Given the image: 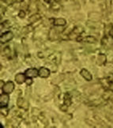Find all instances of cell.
I'll return each instance as SVG.
<instances>
[{
    "label": "cell",
    "instance_id": "1",
    "mask_svg": "<svg viewBox=\"0 0 113 128\" xmlns=\"http://www.w3.org/2000/svg\"><path fill=\"white\" fill-rule=\"evenodd\" d=\"M14 90V83L11 81H8L4 84L3 87L2 88V90L4 93H7L10 94Z\"/></svg>",
    "mask_w": 113,
    "mask_h": 128
},
{
    "label": "cell",
    "instance_id": "2",
    "mask_svg": "<svg viewBox=\"0 0 113 128\" xmlns=\"http://www.w3.org/2000/svg\"><path fill=\"white\" fill-rule=\"evenodd\" d=\"M48 60L50 62H52L53 64L58 65V64L60 62V60H61V54L60 52L54 53V54H52V55L48 56Z\"/></svg>",
    "mask_w": 113,
    "mask_h": 128
},
{
    "label": "cell",
    "instance_id": "3",
    "mask_svg": "<svg viewBox=\"0 0 113 128\" xmlns=\"http://www.w3.org/2000/svg\"><path fill=\"white\" fill-rule=\"evenodd\" d=\"M13 38H14L13 32L10 31H8L2 34L1 37H0V40H1L2 43H7L9 41H10Z\"/></svg>",
    "mask_w": 113,
    "mask_h": 128
},
{
    "label": "cell",
    "instance_id": "4",
    "mask_svg": "<svg viewBox=\"0 0 113 128\" xmlns=\"http://www.w3.org/2000/svg\"><path fill=\"white\" fill-rule=\"evenodd\" d=\"M17 105L20 108H22L24 111H27L28 109V102L24 100L22 97H18L17 100Z\"/></svg>",
    "mask_w": 113,
    "mask_h": 128
},
{
    "label": "cell",
    "instance_id": "5",
    "mask_svg": "<svg viewBox=\"0 0 113 128\" xmlns=\"http://www.w3.org/2000/svg\"><path fill=\"white\" fill-rule=\"evenodd\" d=\"M9 101H10V96L7 93L3 92V94H1V96H0V105H1V108L7 107Z\"/></svg>",
    "mask_w": 113,
    "mask_h": 128
},
{
    "label": "cell",
    "instance_id": "6",
    "mask_svg": "<svg viewBox=\"0 0 113 128\" xmlns=\"http://www.w3.org/2000/svg\"><path fill=\"white\" fill-rule=\"evenodd\" d=\"M26 75L27 78H36L39 76V70H37L36 68H29L26 71Z\"/></svg>",
    "mask_w": 113,
    "mask_h": 128
},
{
    "label": "cell",
    "instance_id": "7",
    "mask_svg": "<svg viewBox=\"0 0 113 128\" xmlns=\"http://www.w3.org/2000/svg\"><path fill=\"white\" fill-rule=\"evenodd\" d=\"M50 75V70L47 67H40L39 70V76L42 78H47Z\"/></svg>",
    "mask_w": 113,
    "mask_h": 128
},
{
    "label": "cell",
    "instance_id": "8",
    "mask_svg": "<svg viewBox=\"0 0 113 128\" xmlns=\"http://www.w3.org/2000/svg\"><path fill=\"white\" fill-rule=\"evenodd\" d=\"M83 32H84V29H83L82 27H81V26H77V27L73 28V30L70 32V35H74L73 39L75 38V37L77 38L78 36H79Z\"/></svg>",
    "mask_w": 113,
    "mask_h": 128
},
{
    "label": "cell",
    "instance_id": "9",
    "mask_svg": "<svg viewBox=\"0 0 113 128\" xmlns=\"http://www.w3.org/2000/svg\"><path fill=\"white\" fill-rule=\"evenodd\" d=\"M26 74H22V73H18L15 75V81L18 84H22V83L26 82Z\"/></svg>",
    "mask_w": 113,
    "mask_h": 128
},
{
    "label": "cell",
    "instance_id": "10",
    "mask_svg": "<svg viewBox=\"0 0 113 128\" xmlns=\"http://www.w3.org/2000/svg\"><path fill=\"white\" fill-rule=\"evenodd\" d=\"M80 74L88 82L92 81V75L91 74L89 70H86V69H82L80 72Z\"/></svg>",
    "mask_w": 113,
    "mask_h": 128
},
{
    "label": "cell",
    "instance_id": "11",
    "mask_svg": "<svg viewBox=\"0 0 113 128\" xmlns=\"http://www.w3.org/2000/svg\"><path fill=\"white\" fill-rule=\"evenodd\" d=\"M107 61V57L104 54H99L97 56V60H96V63L99 66H103L106 63Z\"/></svg>",
    "mask_w": 113,
    "mask_h": 128
},
{
    "label": "cell",
    "instance_id": "12",
    "mask_svg": "<svg viewBox=\"0 0 113 128\" xmlns=\"http://www.w3.org/2000/svg\"><path fill=\"white\" fill-rule=\"evenodd\" d=\"M89 18L92 22H98L99 20H100V18H102V15L97 12H92V13L89 14Z\"/></svg>",
    "mask_w": 113,
    "mask_h": 128
},
{
    "label": "cell",
    "instance_id": "13",
    "mask_svg": "<svg viewBox=\"0 0 113 128\" xmlns=\"http://www.w3.org/2000/svg\"><path fill=\"white\" fill-rule=\"evenodd\" d=\"M53 24L55 26H64L66 24V21L64 18H56L53 21Z\"/></svg>",
    "mask_w": 113,
    "mask_h": 128
},
{
    "label": "cell",
    "instance_id": "14",
    "mask_svg": "<svg viewBox=\"0 0 113 128\" xmlns=\"http://www.w3.org/2000/svg\"><path fill=\"white\" fill-rule=\"evenodd\" d=\"M41 19V16L40 14H32V15L28 18V22H29V24H33L36 22H38L39 20H40Z\"/></svg>",
    "mask_w": 113,
    "mask_h": 128
},
{
    "label": "cell",
    "instance_id": "15",
    "mask_svg": "<svg viewBox=\"0 0 113 128\" xmlns=\"http://www.w3.org/2000/svg\"><path fill=\"white\" fill-rule=\"evenodd\" d=\"M48 36H49V39H50L51 40H56L58 38V34H57V31L56 28H51L50 31H49V33H48Z\"/></svg>",
    "mask_w": 113,
    "mask_h": 128
},
{
    "label": "cell",
    "instance_id": "16",
    "mask_svg": "<svg viewBox=\"0 0 113 128\" xmlns=\"http://www.w3.org/2000/svg\"><path fill=\"white\" fill-rule=\"evenodd\" d=\"M82 41H85L90 44H95L96 42H97V40L96 37L92 36H87L86 37H82Z\"/></svg>",
    "mask_w": 113,
    "mask_h": 128
},
{
    "label": "cell",
    "instance_id": "17",
    "mask_svg": "<svg viewBox=\"0 0 113 128\" xmlns=\"http://www.w3.org/2000/svg\"><path fill=\"white\" fill-rule=\"evenodd\" d=\"M71 95L70 94V92H66L64 95V104L67 105L68 107L71 105L72 100H71Z\"/></svg>",
    "mask_w": 113,
    "mask_h": 128
},
{
    "label": "cell",
    "instance_id": "18",
    "mask_svg": "<svg viewBox=\"0 0 113 128\" xmlns=\"http://www.w3.org/2000/svg\"><path fill=\"white\" fill-rule=\"evenodd\" d=\"M39 119H40V120L41 121V122L44 124V125H45V126H47L48 124V120L46 119V118L43 115H41V113L40 115H39Z\"/></svg>",
    "mask_w": 113,
    "mask_h": 128
},
{
    "label": "cell",
    "instance_id": "19",
    "mask_svg": "<svg viewBox=\"0 0 113 128\" xmlns=\"http://www.w3.org/2000/svg\"><path fill=\"white\" fill-rule=\"evenodd\" d=\"M95 117V120L98 122V124H100L102 126H105V127H108V126L106 125V124H105V122H104V121H103L101 119H100V118L99 117V116H94Z\"/></svg>",
    "mask_w": 113,
    "mask_h": 128
},
{
    "label": "cell",
    "instance_id": "20",
    "mask_svg": "<svg viewBox=\"0 0 113 128\" xmlns=\"http://www.w3.org/2000/svg\"><path fill=\"white\" fill-rule=\"evenodd\" d=\"M3 53H4V55L6 56V57L10 58V55H11V52H10V49L9 47H6L4 48V50H3Z\"/></svg>",
    "mask_w": 113,
    "mask_h": 128
},
{
    "label": "cell",
    "instance_id": "21",
    "mask_svg": "<svg viewBox=\"0 0 113 128\" xmlns=\"http://www.w3.org/2000/svg\"><path fill=\"white\" fill-rule=\"evenodd\" d=\"M1 114L2 116H7V115L9 114V110L6 108V107H3V108H1Z\"/></svg>",
    "mask_w": 113,
    "mask_h": 128
},
{
    "label": "cell",
    "instance_id": "22",
    "mask_svg": "<svg viewBox=\"0 0 113 128\" xmlns=\"http://www.w3.org/2000/svg\"><path fill=\"white\" fill-rule=\"evenodd\" d=\"M26 14L23 10H20L18 13V17L20 18H24V17H26Z\"/></svg>",
    "mask_w": 113,
    "mask_h": 128
},
{
    "label": "cell",
    "instance_id": "23",
    "mask_svg": "<svg viewBox=\"0 0 113 128\" xmlns=\"http://www.w3.org/2000/svg\"><path fill=\"white\" fill-rule=\"evenodd\" d=\"M105 5L107 6V9L108 10V11H110V8H111V0H106Z\"/></svg>",
    "mask_w": 113,
    "mask_h": 128
},
{
    "label": "cell",
    "instance_id": "24",
    "mask_svg": "<svg viewBox=\"0 0 113 128\" xmlns=\"http://www.w3.org/2000/svg\"><path fill=\"white\" fill-rule=\"evenodd\" d=\"M67 108H68V106L66 105V104H62L61 107H60V109L62 112H66L67 111Z\"/></svg>",
    "mask_w": 113,
    "mask_h": 128
},
{
    "label": "cell",
    "instance_id": "25",
    "mask_svg": "<svg viewBox=\"0 0 113 128\" xmlns=\"http://www.w3.org/2000/svg\"><path fill=\"white\" fill-rule=\"evenodd\" d=\"M26 84L28 86H30L32 83V80L31 79V78H28L27 79H26Z\"/></svg>",
    "mask_w": 113,
    "mask_h": 128
},
{
    "label": "cell",
    "instance_id": "26",
    "mask_svg": "<svg viewBox=\"0 0 113 128\" xmlns=\"http://www.w3.org/2000/svg\"><path fill=\"white\" fill-rule=\"evenodd\" d=\"M107 118H108V120L110 122H113V115H108Z\"/></svg>",
    "mask_w": 113,
    "mask_h": 128
},
{
    "label": "cell",
    "instance_id": "27",
    "mask_svg": "<svg viewBox=\"0 0 113 128\" xmlns=\"http://www.w3.org/2000/svg\"><path fill=\"white\" fill-rule=\"evenodd\" d=\"M44 2H46L47 3H50L52 2V0H44Z\"/></svg>",
    "mask_w": 113,
    "mask_h": 128
},
{
    "label": "cell",
    "instance_id": "28",
    "mask_svg": "<svg viewBox=\"0 0 113 128\" xmlns=\"http://www.w3.org/2000/svg\"><path fill=\"white\" fill-rule=\"evenodd\" d=\"M15 1H16L17 2H21L23 1V0H15Z\"/></svg>",
    "mask_w": 113,
    "mask_h": 128
},
{
    "label": "cell",
    "instance_id": "29",
    "mask_svg": "<svg viewBox=\"0 0 113 128\" xmlns=\"http://www.w3.org/2000/svg\"><path fill=\"white\" fill-rule=\"evenodd\" d=\"M55 1H56V2H60V0H55Z\"/></svg>",
    "mask_w": 113,
    "mask_h": 128
}]
</instances>
